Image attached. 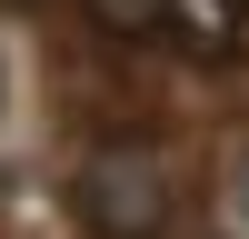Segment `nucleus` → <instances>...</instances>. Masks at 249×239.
<instances>
[{
    "label": "nucleus",
    "mask_w": 249,
    "mask_h": 239,
    "mask_svg": "<svg viewBox=\"0 0 249 239\" xmlns=\"http://www.w3.org/2000/svg\"><path fill=\"white\" fill-rule=\"evenodd\" d=\"M70 209L90 219L100 239H160V219H170L160 159H90V170L70 179Z\"/></svg>",
    "instance_id": "f257e3e1"
},
{
    "label": "nucleus",
    "mask_w": 249,
    "mask_h": 239,
    "mask_svg": "<svg viewBox=\"0 0 249 239\" xmlns=\"http://www.w3.org/2000/svg\"><path fill=\"white\" fill-rule=\"evenodd\" d=\"M100 10H110L120 30H179L190 50H219V40H230L219 0H100Z\"/></svg>",
    "instance_id": "f03ea898"
}]
</instances>
